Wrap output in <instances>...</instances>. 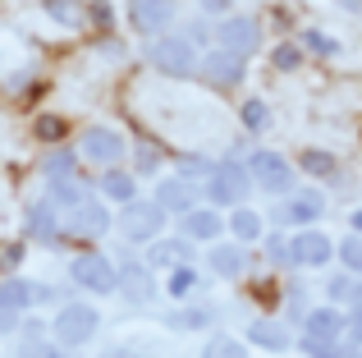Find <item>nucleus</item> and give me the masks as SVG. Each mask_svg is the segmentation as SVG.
Instances as JSON below:
<instances>
[{"instance_id": "obj_1", "label": "nucleus", "mask_w": 362, "mask_h": 358, "mask_svg": "<svg viewBox=\"0 0 362 358\" xmlns=\"http://www.w3.org/2000/svg\"><path fill=\"white\" fill-rule=\"evenodd\" d=\"M252 175H247V166L243 161H234V156H221V161L211 166V175H206V184H202V193H206V202L221 212V207H243L247 202V193H252Z\"/></svg>"}, {"instance_id": "obj_2", "label": "nucleus", "mask_w": 362, "mask_h": 358, "mask_svg": "<svg viewBox=\"0 0 362 358\" xmlns=\"http://www.w3.org/2000/svg\"><path fill=\"white\" fill-rule=\"evenodd\" d=\"M197 60H202V55H197V46L188 42L184 33H160V37L147 42V64L160 69L165 79H193Z\"/></svg>"}, {"instance_id": "obj_3", "label": "nucleus", "mask_w": 362, "mask_h": 358, "mask_svg": "<svg viewBox=\"0 0 362 358\" xmlns=\"http://www.w3.org/2000/svg\"><path fill=\"white\" fill-rule=\"evenodd\" d=\"M97 326H101V313L92 304L64 299L60 313H55V322H51V340L64 345V350H78V345H88L92 335H97Z\"/></svg>"}, {"instance_id": "obj_4", "label": "nucleus", "mask_w": 362, "mask_h": 358, "mask_svg": "<svg viewBox=\"0 0 362 358\" xmlns=\"http://www.w3.org/2000/svg\"><path fill=\"white\" fill-rule=\"evenodd\" d=\"M69 280L97 299L119 294V262L110 253H78V258H69Z\"/></svg>"}, {"instance_id": "obj_5", "label": "nucleus", "mask_w": 362, "mask_h": 358, "mask_svg": "<svg viewBox=\"0 0 362 358\" xmlns=\"http://www.w3.org/2000/svg\"><path fill=\"white\" fill-rule=\"evenodd\" d=\"M326 216V193L321 188H293V193L280 197V207L271 212V221L280 230H312Z\"/></svg>"}, {"instance_id": "obj_6", "label": "nucleus", "mask_w": 362, "mask_h": 358, "mask_svg": "<svg viewBox=\"0 0 362 358\" xmlns=\"http://www.w3.org/2000/svg\"><path fill=\"white\" fill-rule=\"evenodd\" d=\"M115 221H119V234L129 243H156L170 216H165V207H160L156 197H142V202L133 197V202H124V212L115 216Z\"/></svg>"}, {"instance_id": "obj_7", "label": "nucleus", "mask_w": 362, "mask_h": 358, "mask_svg": "<svg viewBox=\"0 0 362 358\" xmlns=\"http://www.w3.org/2000/svg\"><path fill=\"white\" fill-rule=\"evenodd\" d=\"M247 175H252V184L262 188V193H271V197H284V193H293V166H289V156H280V152H271V147H257V152H247Z\"/></svg>"}, {"instance_id": "obj_8", "label": "nucleus", "mask_w": 362, "mask_h": 358, "mask_svg": "<svg viewBox=\"0 0 362 358\" xmlns=\"http://www.w3.org/2000/svg\"><path fill=\"white\" fill-rule=\"evenodd\" d=\"M78 156L92 166H101V171H110V166H119L124 156H129V143H124L119 129L110 125H88L78 134Z\"/></svg>"}, {"instance_id": "obj_9", "label": "nucleus", "mask_w": 362, "mask_h": 358, "mask_svg": "<svg viewBox=\"0 0 362 358\" xmlns=\"http://www.w3.org/2000/svg\"><path fill=\"white\" fill-rule=\"evenodd\" d=\"M289 258L298 271H326L330 262H335V239H330L326 230H293L289 234Z\"/></svg>"}, {"instance_id": "obj_10", "label": "nucleus", "mask_w": 362, "mask_h": 358, "mask_svg": "<svg viewBox=\"0 0 362 358\" xmlns=\"http://www.w3.org/2000/svg\"><path fill=\"white\" fill-rule=\"evenodd\" d=\"M110 225H115V216H110L106 197H88V202H78L74 212L60 216V230L69 234V239H101Z\"/></svg>"}, {"instance_id": "obj_11", "label": "nucleus", "mask_w": 362, "mask_h": 358, "mask_svg": "<svg viewBox=\"0 0 362 358\" xmlns=\"http://www.w3.org/2000/svg\"><path fill=\"white\" fill-rule=\"evenodd\" d=\"M197 74H202V83L206 88H239V83L247 79V60L243 55H234V51H225V46H211V51L197 60Z\"/></svg>"}, {"instance_id": "obj_12", "label": "nucleus", "mask_w": 362, "mask_h": 358, "mask_svg": "<svg viewBox=\"0 0 362 358\" xmlns=\"http://www.w3.org/2000/svg\"><path fill=\"white\" fill-rule=\"evenodd\" d=\"M216 46H225V51L234 55H257L262 51V23H257L252 14H225L221 23H216Z\"/></svg>"}, {"instance_id": "obj_13", "label": "nucleus", "mask_w": 362, "mask_h": 358, "mask_svg": "<svg viewBox=\"0 0 362 358\" xmlns=\"http://www.w3.org/2000/svg\"><path fill=\"white\" fill-rule=\"evenodd\" d=\"M119 294L129 299V304H138V308L160 294L156 276H151V267L142 258H119Z\"/></svg>"}, {"instance_id": "obj_14", "label": "nucleus", "mask_w": 362, "mask_h": 358, "mask_svg": "<svg viewBox=\"0 0 362 358\" xmlns=\"http://www.w3.org/2000/svg\"><path fill=\"white\" fill-rule=\"evenodd\" d=\"M298 331H303V335H312V340H344V335H349V308L312 304Z\"/></svg>"}, {"instance_id": "obj_15", "label": "nucleus", "mask_w": 362, "mask_h": 358, "mask_svg": "<svg viewBox=\"0 0 362 358\" xmlns=\"http://www.w3.org/2000/svg\"><path fill=\"white\" fill-rule=\"evenodd\" d=\"M202 197H206L202 184H197V179H184V175L156 184V202L165 207V216H188L193 207H202Z\"/></svg>"}, {"instance_id": "obj_16", "label": "nucleus", "mask_w": 362, "mask_h": 358, "mask_svg": "<svg viewBox=\"0 0 362 358\" xmlns=\"http://www.w3.org/2000/svg\"><path fill=\"white\" fill-rule=\"evenodd\" d=\"M60 207L51 202V197H37L33 207H28V216H23V234L33 243H60L64 239V230H60Z\"/></svg>"}, {"instance_id": "obj_17", "label": "nucleus", "mask_w": 362, "mask_h": 358, "mask_svg": "<svg viewBox=\"0 0 362 358\" xmlns=\"http://www.w3.org/2000/svg\"><path fill=\"white\" fill-rule=\"evenodd\" d=\"M129 18L138 33L160 37L170 23H175V0H129Z\"/></svg>"}, {"instance_id": "obj_18", "label": "nucleus", "mask_w": 362, "mask_h": 358, "mask_svg": "<svg viewBox=\"0 0 362 358\" xmlns=\"http://www.w3.org/2000/svg\"><path fill=\"white\" fill-rule=\"evenodd\" d=\"M243 340L252 345V350H266V354H289L293 335H289V326H284V322H271V317H252V322H247V331H243Z\"/></svg>"}, {"instance_id": "obj_19", "label": "nucleus", "mask_w": 362, "mask_h": 358, "mask_svg": "<svg viewBox=\"0 0 362 358\" xmlns=\"http://www.w3.org/2000/svg\"><path fill=\"white\" fill-rule=\"evenodd\" d=\"M206 271H211L216 280H243L247 271V248L243 243H211V253H206Z\"/></svg>"}, {"instance_id": "obj_20", "label": "nucleus", "mask_w": 362, "mask_h": 358, "mask_svg": "<svg viewBox=\"0 0 362 358\" xmlns=\"http://www.w3.org/2000/svg\"><path fill=\"white\" fill-rule=\"evenodd\" d=\"M179 234L193 243H216L225 234V216H216V207H193L188 216H179Z\"/></svg>"}, {"instance_id": "obj_21", "label": "nucleus", "mask_w": 362, "mask_h": 358, "mask_svg": "<svg viewBox=\"0 0 362 358\" xmlns=\"http://www.w3.org/2000/svg\"><path fill=\"white\" fill-rule=\"evenodd\" d=\"M293 166H298L308 179H321V184H339V156L326 152V147H303L298 156H293Z\"/></svg>"}, {"instance_id": "obj_22", "label": "nucleus", "mask_w": 362, "mask_h": 358, "mask_svg": "<svg viewBox=\"0 0 362 358\" xmlns=\"http://www.w3.org/2000/svg\"><path fill=\"white\" fill-rule=\"evenodd\" d=\"M225 230L234 234V243H243V248H247V243H262L266 239V216L252 212V207L243 202V207H234V212L225 216Z\"/></svg>"}, {"instance_id": "obj_23", "label": "nucleus", "mask_w": 362, "mask_h": 358, "mask_svg": "<svg viewBox=\"0 0 362 358\" xmlns=\"http://www.w3.org/2000/svg\"><path fill=\"white\" fill-rule=\"evenodd\" d=\"M179 262H193V239H184V234H175V239H156L147 248V267L151 271H170V267H179Z\"/></svg>"}, {"instance_id": "obj_24", "label": "nucleus", "mask_w": 362, "mask_h": 358, "mask_svg": "<svg viewBox=\"0 0 362 358\" xmlns=\"http://www.w3.org/2000/svg\"><path fill=\"white\" fill-rule=\"evenodd\" d=\"M326 304L335 308H358L362 304V276H349L344 267L326 276Z\"/></svg>"}, {"instance_id": "obj_25", "label": "nucleus", "mask_w": 362, "mask_h": 358, "mask_svg": "<svg viewBox=\"0 0 362 358\" xmlns=\"http://www.w3.org/2000/svg\"><path fill=\"white\" fill-rule=\"evenodd\" d=\"M42 197H51L55 207H60V212H74V207L78 202H88V184H83L78 175H64V179H46V193Z\"/></svg>"}, {"instance_id": "obj_26", "label": "nucleus", "mask_w": 362, "mask_h": 358, "mask_svg": "<svg viewBox=\"0 0 362 358\" xmlns=\"http://www.w3.org/2000/svg\"><path fill=\"white\" fill-rule=\"evenodd\" d=\"M97 193L106 197V202H133L138 197V179H133L129 171H119V166H110V171H101V179H97Z\"/></svg>"}, {"instance_id": "obj_27", "label": "nucleus", "mask_w": 362, "mask_h": 358, "mask_svg": "<svg viewBox=\"0 0 362 358\" xmlns=\"http://www.w3.org/2000/svg\"><path fill=\"white\" fill-rule=\"evenodd\" d=\"M165 326H175V331H206V326H216V308L211 304H179L175 313H165Z\"/></svg>"}, {"instance_id": "obj_28", "label": "nucleus", "mask_w": 362, "mask_h": 358, "mask_svg": "<svg viewBox=\"0 0 362 358\" xmlns=\"http://www.w3.org/2000/svg\"><path fill=\"white\" fill-rule=\"evenodd\" d=\"M78 161H83V156L74 152L69 143H55V147H46V156L37 166H42L46 179H64V175H78Z\"/></svg>"}, {"instance_id": "obj_29", "label": "nucleus", "mask_w": 362, "mask_h": 358, "mask_svg": "<svg viewBox=\"0 0 362 358\" xmlns=\"http://www.w3.org/2000/svg\"><path fill=\"white\" fill-rule=\"evenodd\" d=\"M165 289L170 299H175V304H188V299L197 294V271H193V262H179V267H170L165 271Z\"/></svg>"}, {"instance_id": "obj_30", "label": "nucleus", "mask_w": 362, "mask_h": 358, "mask_svg": "<svg viewBox=\"0 0 362 358\" xmlns=\"http://www.w3.org/2000/svg\"><path fill=\"white\" fill-rule=\"evenodd\" d=\"M42 9H46V14H51L60 28H88V23H92L88 5H78V0H42Z\"/></svg>"}, {"instance_id": "obj_31", "label": "nucleus", "mask_w": 362, "mask_h": 358, "mask_svg": "<svg viewBox=\"0 0 362 358\" xmlns=\"http://www.w3.org/2000/svg\"><path fill=\"white\" fill-rule=\"evenodd\" d=\"M0 304L14 308V313H28V308H33V280L5 276V280H0Z\"/></svg>"}, {"instance_id": "obj_32", "label": "nucleus", "mask_w": 362, "mask_h": 358, "mask_svg": "<svg viewBox=\"0 0 362 358\" xmlns=\"http://www.w3.org/2000/svg\"><path fill=\"white\" fill-rule=\"evenodd\" d=\"M298 46H303L308 55H321V60L339 55V42L326 33V28H303V33H298Z\"/></svg>"}, {"instance_id": "obj_33", "label": "nucleus", "mask_w": 362, "mask_h": 358, "mask_svg": "<svg viewBox=\"0 0 362 358\" xmlns=\"http://www.w3.org/2000/svg\"><path fill=\"white\" fill-rule=\"evenodd\" d=\"M239 125L247 134H266V129H271V106H266L262 97H247L239 106Z\"/></svg>"}, {"instance_id": "obj_34", "label": "nucleus", "mask_w": 362, "mask_h": 358, "mask_svg": "<svg viewBox=\"0 0 362 358\" xmlns=\"http://www.w3.org/2000/svg\"><path fill=\"white\" fill-rule=\"evenodd\" d=\"M308 285H298L293 280L289 289H284V326H303V317H308Z\"/></svg>"}, {"instance_id": "obj_35", "label": "nucleus", "mask_w": 362, "mask_h": 358, "mask_svg": "<svg viewBox=\"0 0 362 358\" xmlns=\"http://www.w3.org/2000/svg\"><path fill=\"white\" fill-rule=\"evenodd\" d=\"M160 166H165V152H160L156 143H138V147H133V171H138L142 179L160 175Z\"/></svg>"}, {"instance_id": "obj_36", "label": "nucleus", "mask_w": 362, "mask_h": 358, "mask_svg": "<svg viewBox=\"0 0 362 358\" xmlns=\"http://www.w3.org/2000/svg\"><path fill=\"white\" fill-rule=\"evenodd\" d=\"M335 262L349 276H362V234H349V239L335 243Z\"/></svg>"}, {"instance_id": "obj_37", "label": "nucleus", "mask_w": 362, "mask_h": 358, "mask_svg": "<svg viewBox=\"0 0 362 358\" xmlns=\"http://www.w3.org/2000/svg\"><path fill=\"white\" fill-rule=\"evenodd\" d=\"M64 134H69V125H64V120L60 115H37L33 120V138H37V143H64Z\"/></svg>"}, {"instance_id": "obj_38", "label": "nucleus", "mask_w": 362, "mask_h": 358, "mask_svg": "<svg viewBox=\"0 0 362 358\" xmlns=\"http://www.w3.org/2000/svg\"><path fill=\"white\" fill-rule=\"evenodd\" d=\"M202 358H247V340H234V335H211L206 340Z\"/></svg>"}, {"instance_id": "obj_39", "label": "nucleus", "mask_w": 362, "mask_h": 358, "mask_svg": "<svg viewBox=\"0 0 362 358\" xmlns=\"http://www.w3.org/2000/svg\"><path fill=\"white\" fill-rule=\"evenodd\" d=\"M303 55H308V51H303L298 42H280V46L271 51V64H275L280 74H293V69L303 64Z\"/></svg>"}, {"instance_id": "obj_40", "label": "nucleus", "mask_w": 362, "mask_h": 358, "mask_svg": "<svg viewBox=\"0 0 362 358\" xmlns=\"http://www.w3.org/2000/svg\"><path fill=\"white\" fill-rule=\"evenodd\" d=\"M262 243H266V258H271L275 267H293V258H289V234H284L280 225H275V230L266 234Z\"/></svg>"}, {"instance_id": "obj_41", "label": "nucleus", "mask_w": 362, "mask_h": 358, "mask_svg": "<svg viewBox=\"0 0 362 358\" xmlns=\"http://www.w3.org/2000/svg\"><path fill=\"white\" fill-rule=\"evenodd\" d=\"M298 350L308 358H344V340H312V335H298Z\"/></svg>"}, {"instance_id": "obj_42", "label": "nucleus", "mask_w": 362, "mask_h": 358, "mask_svg": "<svg viewBox=\"0 0 362 358\" xmlns=\"http://www.w3.org/2000/svg\"><path fill=\"white\" fill-rule=\"evenodd\" d=\"M18 358H69V350L46 335V340H23V345H18Z\"/></svg>"}, {"instance_id": "obj_43", "label": "nucleus", "mask_w": 362, "mask_h": 358, "mask_svg": "<svg viewBox=\"0 0 362 358\" xmlns=\"http://www.w3.org/2000/svg\"><path fill=\"white\" fill-rule=\"evenodd\" d=\"M88 14H92V28H97V33H110V23H115V9H110L106 0H92Z\"/></svg>"}, {"instance_id": "obj_44", "label": "nucleus", "mask_w": 362, "mask_h": 358, "mask_svg": "<svg viewBox=\"0 0 362 358\" xmlns=\"http://www.w3.org/2000/svg\"><path fill=\"white\" fill-rule=\"evenodd\" d=\"M18 326H23V313H14V308H5V304H0V335L18 331Z\"/></svg>"}, {"instance_id": "obj_45", "label": "nucleus", "mask_w": 362, "mask_h": 358, "mask_svg": "<svg viewBox=\"0 0 362 358\" xmlns=\"http://www.w3.org/2000/svg\"><path fill=\"white\" fill-rule=\"evenodd\" d=\"M46 335H51V322H42V317L23 322V340H46Z\"/></svg>"}, {"instance_id": "obj_46", "label": "nucleus", "mask_w": 362, "mask_h": 358, "mask_svg": "<svg viewBox=\"0 0 362 358\" xmlns=\"http://www.w3.org/2000/svg\"><path fill=\"white\" fill-rule=\"evenodd\" d=\"M344 340L362 345V304H358V308H349V335H344Z\"/></svg>"}, {"instance_id": "obj_47", "label": "nucleus", "mask_w": 362, "mask_h": 358, "mask_svg": "<svg viewBox=\"0 0 362 358\" xmlns=\"http://www.w3.org/2000/svg\"><path fill=\"white\" fill-rule=\"evenodd\" d=\"M230 9H234V0H202V14H230Z\"/></svg>"}, {"instance_id": "obj_48", "label": "nucleus", "mask_w": 362, "mask_h": 358, "mask_svg": "<svg viewBox=\"0 0 362 358\" xmlns=\"http://www.w3.org/2000/svg\"><path fill=\"white\" fill-rule=\"evenodd\" d=\"M33 304H60V294L51 285H33Z\"/></svg>"}, {"instance_id": "obj_49", "label": "nucleus", "mask_w": 362, "mask_h": 358, "mask_svg": "<svg viewBox=\"0 0 362 358\" xmlns=\"http://www.w3.org/2000/svg\"><path fill=\"white\" fill-rule=\"evenodd\" d=\"M18 258H23V248H18V243H14V248H5V258H0V271H14Z\"/></svg>"}, {"instance_id": "obj_50", "label": "nucleus", "mask_w": 362, "mask_h": 358, "mask_svg": "<svg viewBox=\"0 0 362 358\" xmlns=\"http://www.w3.org/2000/svg\"><path fill=\"white\" fill-rule=\"evenodd\" d=\"M349 225H354V234H362V207H354V212H349Z\"/></svg>"}, {"instance_id": "obj_51", "label": "nucleus", "mask_w": 362, "mask_h": 358, "mask_svg": "<svg viewBox=\"0 0 362 358\" xmlns=\"http://www.w3.org/2000/svg\"><path fill=\"white\" fill-rule=\"evenodd\" d=\"M344 358H362V345H354V340H344Z\"/></svg>"}, {"instance_id": "obj_52", "label": "nucleus", "mask_w": 362, "mask_h": 358, "mask_svg": "<svg viewBox=\"0 0 362 358\" xmlns=\"http://www.w3.org/2000/svg\"><path fill=\"white\" fill-rule=\"evenodd\" d=\"M101 358H138V354H129V350H106Z\"/></svg>"}, {"instance_id": "obj_53", "label": "nucleus", "mask_w": 362, "mask_h": 358, "mask_svg": "<svg viewBox=\"0 0 362 358\" xmlns=\"http://www.w3.org/2000/svg\"><path fill=\"white\" fill-rule=\"evenodd\" d=\"M344 9H354V14H358V9H362V0H344Z\"/></svg>"}, {"instance_id": "obj_54", "label": "nucleus", "mask_w": 362, "mask_h": 358, "mask_svg": "<svg viewBox=\"0 0 362 358\" xmlns=\"http://www.w3.org/2000/svg\"><path fill=\"white\" fill-rule=\"evenodd\" d=\"M339 5H344V0H339Z\"/></svg>"}]
</instances>
